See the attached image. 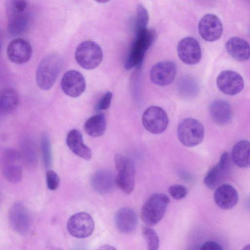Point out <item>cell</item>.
<instances>
[{
  "label": "cell",
  "mask_w": 250,
  "mask_h": 250,
  "mask_svg": "<svg viewBox=\"0 0 250 250\" xmlns=\"http://www.w3.org/2000/svg\"><path fill=\"white\" fill-rule=\"evenodd\" d=\"M19 98L17 91L11 88L0 90V117L13 111L18 106Z\"/></svg>",
  "instance_id": "obj_26"
},
{
  "label": "cell",
  "mask_w": 250,
  "mask_h": 250,
  "mask_svg": "<svg viewBox=\"0 0 250 250\" xmlns=\"http://www.w3.org/2000/svg\"><path fill=\"white\" fill-rule=\"evenodd\" d=\"M177 136L180 142L187 147L200 144L204 137V128L198 120L187 118L182 120L177 127Z\"/></svg>",
  "instance_id": "obj_6"
},
{
  "label": "cell",
  "mask_w": 250,
  "mask_h": 250,
  "mask_svg": "<svg viewBox=\"0 0 250 250\" xmlns=\"http://www.w3.org/2000/svg\"><path fill=\"white\" fill-rule=\"evenodd\" d=\"M32 53L30 43L23 38H16L11 41L7 48V54L9 59L16 64L27 62L30 59Z\"/></svg>",
  "instance_id": "obj_17"
},
{
  "label": "cell",
  "mask_w": 250,
  "mask_h": 250,
  "mask_svg": "<svg viewBox=\"0 0 250 250\" xmlns=\"http://www.w3.org/2000/svg\"><path fill=\"white\" fill-rule=\"evenodd\" d=\"M142 124L149 132L159 134L163 132L168 124V118L166 112L161 107L153 105L144 112Z\"/></svg>",
  "instance_id": "obj_8"
},
{
  "label": "cell",
  "mask_w": 250,
  "mask_h": 250,
  "mask_svg": "<svg viewBox=\"0 0 250 250\" xmlns=\"http://www.w3.org/2000/svg\"><path fill=\"white\" fill-rule=\"evenodd\" d=\"M1 46H2V37H1V34L0 31V51L1 49Z\"/></svg>",
  "instance_id": "obj_39"
},
{
  "label": "cell",
  "mask_w": 250,
  "mask_h": 250,
  "mask_svg": "<svg viewBox=\"0 0 250 250\" xmlns=\"http://www.w3.org/2000/svg\"><path fill=\"white\" fill-rule=\"evenodd\" d=\"M231 167V159L229 153L226 152L221 156L219 162L214 166L205 177L204 182L208 188H217L229 176Z\"/></svg>",
  "instance_id": "obj_10"
},
{
  "label": "cell",
  "mask_w": 250,
  "mask_h": 250,
  "mask_svg": "<svg viewBox=\"0 0 250 250\" xmlns=\"http://www.w3.org/2000/svg\"><path fill=\"white\" fill-rule=\"evenodd\" d=\"M95 227L90 214L80 212L72 215L68 220L67 229L69 234L77 238H86L92 234Z\"/></svg>",
  "instance_id": "obj_9"
},
{
  "label": "cell",
  "mask_w": 250,
  "mask_h": 250,
  "mask_svg": "<svg viewBox=\"0 0 250 250\" xmlns=\"http://www.w3.org/2000/svg\"><path fill=\"white\" fill-rule=\"evenodd\" d=\"M97 250H117L115 248L109 245H104L99 248Z\"/></svg>",
  "instance_id": "obj_37"
},
{
  "label": "cell",
  "mask_w": 250,
  "mask_h": 250,
  "mask_svg": "<svg viewBox=\"0 0 250 250\" xmlns=\"http://www.w3.org/2000/svg\"><path fill=\"white\" fill-rule=\"evenodd\" d=\"M225 47L229 54L238 61H245L250 58V45L243 38L231 37L226 42Z\"/></svg>",
  "instance_id": "obj_22"
},
{
  "label": "cell",
  "mask_w": 250,
  "mask_h": 250,
  "mask_svg": "<svg viewBox=\"0 0 250 250\" xmlns=\"http://www.w3.org/2000/svg\"><path fill=\"white\" fill-rule=\"evenodd\" d=\"M41 151L44 165L48 168L52 163V152L50 142L46 135H43L42 138Z\"/></svg>",
  "instance_id": "obj_32"
},
{
  "label": "cell",
  "mask_w": 250,
  "mask_h": 250,
  "mask_svg": "<svg viewBox=\"0 0 250 250\" xmlns=\"http://www.w3.org/2000/svg\"><path fill=\"white\" fill-rule=\"evenodd\" d=\"M198 31L201 38L207 42H214L221 36L223 27L220 19L215 15L207 14L198 23Z\"/></svg>",
  "instance_id": "obj_11"
},
{
  "label": "cell",
  "mask_w": 250,
  "mask_h": 250,
  "mask_svg": "<svg viewBox=\"0 0 250 250\" xmlns=\"http://www.w3.org/2000/svg\"><path fill=\"white\" fill-rule=\"evenodd\" d=\"M66 143L69 148L75 155L86 160L91 159V150L83 143L82 135L78 130L74 129L69 132Z\"/></svg>",
  "instance_id": "obj_23"
},
{
  "label": "cell",
  "mask_w": 250,
  "mask_h": 250,
  "mask_svg": "<svg viewBox=\"0 0 250 250\" xmlns=\"http://www.w3.org/2000/svg\"><path fill=\"white\" fill-rule=\"evenodd\" d=\"M230 158L240 167H249L250 164V142L243 140L236 143L233 146Z\"/></svg>",
  "instance_id": "obj_25"
},
{
  "label": "cell",
  "mask_w": 250,
  "mask_h": 250,
  "mask_svg": "<svg viewBox=\"0 0 250 250\" xmlns=\"http://www.w3.org/2000/svg\"><path fill=\"white\" fill-rule=\"evenodd\" d=\"M168 192L173 199L180 200L184 198L187 196L188 190L184 186L174 184L169 187Z\"/></svg>",
  "instance_id": "obj_33"
},
{
  "label": "cell",
  "mask_w": 250,
  "mask_h": 250,
  "mask_svg": "<svg viewBox=\"0 0 250 250\" xmlns=\"http://www.w3.org/2000/svg\"><path fill=\"white\" fill-rule=\"evenodd\" d=\"M115 223L118 230L125 234L134 231L138 224V217L134 210L129 207L120 208L116 213Z\"/></svg>",
  "instance_id": "obj_19"
},
{
  "label": "cell",
  "mask_w": 250,
  "mask_h": 250,
  "mask_svg": "<svg viewBox=\"0 0 250 250\" xmlns=\"http://www.w3.org/2000/svg\"><path fill=\"white\" fill-rule=\"evenodd\" d=\"M103 53L100 46L95 42L86 41L81 42L75 51V59L83 68L93 69L102 61Z\"/></svg>",
  "instance_id": "obj_7"
},
{
  "label": "cell",
  "mask_w": 250,
  "mask_h": 250,
  "mask_svg": "<svg viewBox=\"0 0 250 250\" xmlns=\"http://www.w3.org/2000/svg\"><path fill=\"white\" fill-rule=\"evenodd\" d=\"M112 98V93L110 91L105 93L97 104V109L99 110H106L110 106Z\"/></svg>",
  "instance_id": "obj_35"
},
{
  "label": "cell",
  "mask_w": 250,
  "mask_h": 250,
  "mask_svg": "<svg viewBox=\"0 0 250 250\" xmlns=\"http://www.w3.org/2000/svg\"><path fill=\"white\" fill-rule=\"evenodd\" d=\"M21 160L20 153L10 147L0 146V168L16 163H20Z\"/></svg>",
  "instance_id": "obj_28"
},
{
  "label": "cell",
  "mask_w": 250,
  "mask_h": 250,
  "mask_svg": "<svg viewBox=\"0 0 250 250\" xmlns=\"http://www.w3.org/2000/svg\"><path fill=\"white\" fill-rule=\"evenodd\" d=\"M91 185L94 189L100 194H107L114 189L115 176L108 170H102L96 172L91 179Z\"/></svg>",
  "instance_id": "obj_21"
},
{
  "label": "cell",
  "mask_w": 250,
  "mask_h": 250,
  "mask_svg": "<svg viewBox=\"0 0 250 250\" xmlns=\"http://www.w3.org/2000/svg\"><path fill=\"white\" fill-rule=\"evenodd\" d=\"M180 59L185 63L193 65L200 62L202 51L199 42L192 37H187L179 41L177 47Z\"/></svg>",
  "instance_id": "obj_12"
},
{
  "label": "cell",
  "mask_w": 250,
  "mask_h": 250,
  "mask_svg": "<svg viewBox=\"0 0 250 250\" xmlns=\"http://www.w3.org/2000/svg\"><path fill=\"white\" fill-rule=\"evenodd\" d=\"M142 232L146 242L147 250H158L159 239L155 230L149 227H144Z\"/></svg>",
  "instance_id": "obj_30"
},
{
  "label": "cell",
  "mask_w": 250,
  "mask_h": 250,
  "mask_svg": "<svg viewBox=\"0 0 250 250\" xmlns=\"http://www.w3.org/2000/svg\"><path fill=\"white\" fill-rule=\"evenodd\" d=\"M21 160L26 167L34 168L37 164V151L34 142L28 136L23 137L20 142Z\"/></svg>",
  "instance_id": "obj_24"
},
{
  "label": "cell",
  "mask_w": 250,
  "mask_h": 250,
  "mask_svg": "<svg viewBox=\"0 0 250 250\" xmlns=\"http://www.w3.org/2000/svg\"><path fill=\"white\" fill-rule=\"evenodd\" d=\"M216 85L223 93L233 96L242 91L244 83L242 77L239 73L227 70L219 74L216 79Z\"/></svg>",
  "instance_id": "obj_14"
},
{
  "label": "cell",
  "mask_w": 250,
  "mask_h": 250,
  "mask_svg": "<svg viewBox=\"0 0 250 250\" xmlns=\"http://www.w3.org/2000/svg\"><path fill=\"white\" fill-rule=\"evenodd\" d=\"M5 179L13 184L19 182L22 176V169L20 163L13 164L1 169Z\"/></svg>",
  "instance_id": "obj_29"
},
{
  "label": "cell",
  "mask_w": 250,
  "mask_h": 250,
  "mask_svg": "<svg viewBox=\"0 0 250 250\" xmlns=\"http://www.w3.org/2000/svg\"><path fill=\"white\" fill-rule=\"evenodd\" d=\"M169 202V198L165 194L157 193L151 195L141 209L143 222L148 227L157 224L164 217Z\"/></svg>",
  "instance_id": "obj_3"
},
{
  "label": "cell",
  "mask_w": 250,
  "mask_h": 250,
  "mask_svg": "<svg viewBox=\"0 0 250 250\" xmlns=\"http://www.w3.org/2000/svg\"><path fill=\"white\" fill-rule=\"evenodd\" d=\"M216 204L223 209L233 208L238 201V194L231 185L223 184L218 187L213 195Z\"/></svg>",
  "instance_id": "obj_18"
},
{
  "label": "cell",
  "mask_w": 250,
  "mask_h": 250,
  "mask_svg": "<svg viewBox=\"0 0 250 250\" xmlns=\"http://www.w3.org/2000/svg\"><path fill=\"white\" fill-rule=\"evenodd\" d=\"M60 180L58 174L52 170H48L46 173V183L49 189L55 190L59 186Z\"/></svg>",
  "instance_id": "obj_34"
},
{
  "label": "cell",
  "mask_w": 250,
  "mask_h": 250,
  "mask_svg": "<svg viewBox=\"0 0 250 250\" xmlns=\"http://www.w3.org/2000/svg\"><path fill=\"white\" fill-rule=\"evenodd\" d=\"M209 112L213 122L218 125L229 123L232 117V109L229 103L222 99H217L210 104Z\"/></svg>",
  "instance_id": "obj_20"
},
{
  "label": "cell",
  "mask_w": 250,
  "mask_h": 250,
  "mask_svg": "<svg viewBox=\"0 0 250 250\" xmlns=\"http://www.w3.org/2000/svg\"><path fill=\"white\" fill-rule=\"evenodd\" d=\"M9 220L12 229L20 234H25L31 226V218L26 207L21 202H16L9 213Z\"/></svg>",
  "instance_id": "obj_15"
},
{
  "label": "cell",
  "mask_w": 250,
  "mask_h": 250,
  "mask_svg": "<svg viewBox=\"0 0 250 250\" xmlns=\"http://www.w3.org/2000/svg\"><path fill=\"white\" fill-rule=\"evenodd\" d=\"M114 162L117 174L115 176L116 185L125 194L131 193L135 186V171L133 162L128 158L117 154Z\"/></svg>",
  "instance_id": "obj_5"
},
{
  "label": "cell",
  "mask_w": 250,
  "mask_h": 250,
  "mask_svg": "<svg viewBox=\"0 0 250 250\" xmlns=\"http://www.w3.org/2000/svg\"><path fill=\"white\" fill-rule=\"evenodd\" d=\"M176 72V66L173 62L163 61L152 67L149 77L153 83L163 86L169 84L173 81Z\"/></svg>",
  "instance_id": "obj_13"
},
{
  "label": "cell",
  "mask_w": 250,
  "mask_h": 250,
  "mask_svg": "<svg viewBox=\"0 0 250 250\" xmlns=\"http://www.w3.org/2000/svg\"><path fill=\"white\" fill-rule=\"evenodd\" d=\"M250 244H248L247 245H246L243 249L242 250H250Z\"/></svg>",
  "instance_id": "obj_38"
},
{
  "label": "cell",
  "mask_w": 250,
  "mask_h": 250,
  "mask_svg": "<svg viewBox=\"0 0 250 250\" xmlns=\"http://www.w3.org/2000/svg\"><path fill=\"white\" fill-rule=\"evenodd\" d=\"M28 2L24 0L6 1L5 9L7 28L12 36L21 34L26 31L30 22Z\"/></svg>",
  "instance_id": "obj_1"
},
{
  "label": "cell",
  "mask_w": 250,
  "mask_h": 250,
  "mask_svg": "<svg viewBox=\"0 0 250 250\" xmlns=\"http://www.w3.org/2000/svg\"><path fill=\"white\" fill-rule=\"evenodd\" d=\"M62 60L56 54L44 57L40 62L36 71V79L39 87L44 90L50 89L54 85L62 70Z\"/></svg>",
  "instance_id": "obj_2"
},
{
  "label": "cell",
  "mask_w": 250,
  "mask_h": 250,
  "mask_svg": "<svg viewBox=\"0 0 250 250\" xmlns=\"http://www.w3.org/2000/svg\"><path fill=\"white\" fill-rule=\"evenodd\" d=\"M200 250H223L217 242L213 241H207L201 246Z\"/></svg>",
  "instance_id": "obj_36"
},
{
  "label": "cell",
  "mask_w": 250,
  "mask_h": 250,
  "mask_svg": "<svg viewBox=\"0 0 250 250\" xmlns=\"http://www.w3.org/2000/svg\"><path fill=\"white\" fill-rule=\"evenodd\" d=\"M61 85L62 90L66 95L76 98L84 91L86 83L82 73L76 70H71L63 75Z\"/></svg>",
  "instance_id": "obj_16"
},
{
  "label": "cell",
  "mask_w": 250,
  "mask_h": 250,
  "mask_svg": "<svg viewBox=\"0 0 250 250\" xmlns=\"http://www.w3.org/2000/svg\"><path fill=\"white\" fill-rule=\"evenodd\" d=\"M155 37V32L151 29L146 28L136 32L135 39L125 62L126 69H130L142 62Z\"/></svg>",
  "instance_id": "obj_4"
},
{
  "label": "cell",
  "mask_w": 250,
  "mask_h": 250,
  "mask_svg": "<svg viewBox=\"0 0 250 250\" xmlns=\"http://www.w3.org/2000/svg\"><path fill=\"white\" fill-rule=\"evenodd\" d=\"M149 16L146 8L142 4L137 7L135 19L136 32L147 28L148 23Z\"/></svg>",
  "instance_id": "obj_31"
},
{
  "label": "cell",
  "mask_w": 250,
  "mask_h": 250,
  "mask_svg": "<svg viewBox=\"0 0 250 250\" xmlns=\"http://www.w3.org/2000/svg\"><path fill=\"white\" fill-rule=\"evenodd\" d=\"M106 128V119L103 113H99L89 118L85 123V132L93 137L103 135Z\"/></svg>",
  "instance_id": "obj_27"
}]
</instances>
